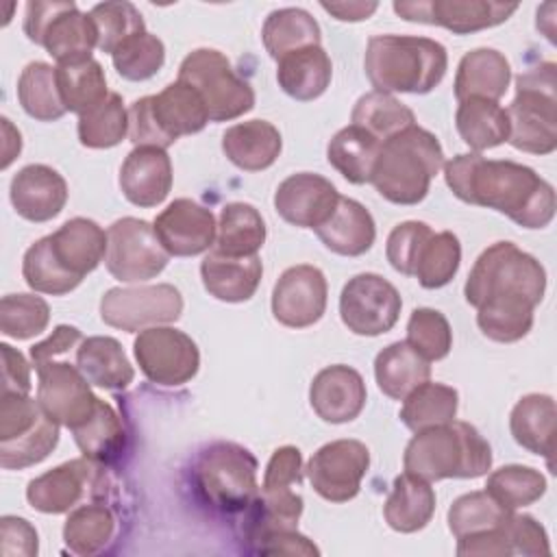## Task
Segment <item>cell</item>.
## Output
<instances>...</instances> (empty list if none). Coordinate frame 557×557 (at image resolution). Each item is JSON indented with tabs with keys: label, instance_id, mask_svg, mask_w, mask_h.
<instances>
[{
	"label": "cell",
	"instance_id": "cell-1",
	"mask_svg": "<svg viewBox=\"0 0 557 557\" xmlns=\"http://www.w3.org/2000/svg\"><path fill=\"white\" fill-rule=\"evenodd\" d=\"M444 178L459 200L505 213L522 228H544L555 218V189L529 165L463 152L444 163Z\"/></svg>",
	"mask_w": 557,
	"mask_h": 557
},
{
	"label": "cell",
	"instance_id": "cell-2",
	"mask_svg": "<svg viewBox=\"0 0 557 557\" xmlns=\"http://www.w3.org/2000/svg\"><path fill=\"white\" fill-rule=\"evenodd\" d=\"M363 70L374 91L429 94L446 70V48L429 37L376 35L368 39Z\"/></svg>",
	"mask_w": 557,
	"mask_h": 557
},
{
	"label": "cell",
	"instance_id": "cell-3",
	"mask_svg": "<svg viewBox=\"0 0 557 557\" xmlns=\"http://www.w3.org/2000/svg\"><path fill=\"white\" fill-rule=\"evenodd\" d=\"M403 466L429 483L476 479L492 468V448L470 422L453 420L418 431L405 448Z\"/></svg>",
	"mask_w": 557,
	"mask_h": 557
},
{
	"label": "cell",
	"instance_id": "cell-4",
	"mask_svg": "<svg viewBox=\"0 0 557 557\" xmlns=\"http://www.w3.org/2000/svg\"><path fill=\"white\" fill-rule=\"evenodd\" d=\"M442 168L444 150L437 137L413 124L381 144L370 183L394 205H418Z\"/></svg>",
	"mask_w": 557,
	"mask_h": 557
},
{
	"label": "cell",
	"instance_id": "cell-5",
	"mask_svg": "<svg viewBox=\"0 0 557 557\" xmlns=\"http://www.w3.org/2000/svg\"><path fill=\"white\" fill-rule=\"evenodd\" d=\"M209 122L200 94L176 78L163 91L135 100L128 109V139L135 146L168 148L183 135L200 133Z\"/></svg>",
	"mask_w": 557,
	"mask_h": 557
},
{
	"label": "cell",
	"instance_id": "cell-6",
	"mask_svg": "<svg viewBox=\"0 0 557 557\" xmlns=\"http://www.w3.org/2000/svg\"><path fill=\"white\" fill-rule=\"evenodd\" d=\"M557 65L540 63L516 78V98L507 107L509 144L531 154H550L557 148Z\"/></svg>",
	"mask_w": 557,
	"mask_h": 557
},
{
	"label": "cell",
	"instance_id": "cell-7",
	"mask_svg": "<svg viewBox=\"0 0 557 557\" xmlns=\"http://www.w3.org/2000/svg\"><path fill=\"white\" fill-rule=\"evenodd\" d=\"M194 487L211 509L244 513L259 494L257 459L235 442H215L194 463Z\"/></svg>",
	"mask_w": 557,
	"mask_h": 557
},
{
	"label": "cell",
	"instance_id": "cell-8",
	"mask_svg": "<svg viewBox=\"0 0 557 557\" xmlns=\"http://www.w3.org/2000/svg\"><path fill=\"white\" fill-rule=\"evenodd\" d=\"M546 292V270L529 252L513 242H496L487 246L474 261L463 294L472 307L492 296H524L540 305Z\"/></svg>",
	"mask_w": 557,
	"mask_h": 557
},
{
	"label": "cell",
	"instance_id": "cell-9",
	"mask_svg": "<svg viewBox=\"0 0 557 557\" xmlns=\"http://www.w3.org/2000/svg\"><path fill=\"white\" fill-rule=\"evenodd\" d=\"M59 422H54L28 394L0 396V466L24 470L44 461L59 444Z\"/></svg>",
	"mask_w": 557,
	"mask_h": 557
},
{
	"label": "cell",
	"instance_id": "cell-10",
	"mask_svg": "<svg viewBox=\"0 0 557 557\" xmlns=\"http://www.w3.org/2000/svg\"><path fill=\"white\" fill-rule=\"evenodd\" d=\"M24 33L33 44L46 48L57 63L91 59V50L98 46L89 13L70 0H30L24 11Z\"/></svg>",
	"mask_w": 557,
	"mask_h": 557
},
{
	"label": "cell",
	"instance_id": "cell-11",
	"mask_svg": "<svg viewBox=\"0 0 557 557\" xmlns=\"http://www.w3.org/2000/svg\"><path fill=\"white\" fill-rule=\"evenodd\" d=\"M178 81L191 85L200 94L209 122H228L255 107L250 83L235 74L231 61L220 50H191L181 61Z\"/></svg>",
	"mask_w": 557,
	"mask_h": 557
},
{
	"label": "cell",
	"instance_id": "cell-12",
	"mask_svg": "<svg viewBox=\"0 0 557 557\" xmlns=\"http://www.w3.org/2000/svg\"><path fill=\"white\" fill-rule=\"evenodd\" d=\"M181 313L183 296L170 283L111 287L100 300L102 322L126 333L176 322Z\"/></svg>",
	"mask_w": 557,
	"mask_h": 557
},
{
	"label": "cell",
	"instance_id": "cell-13",
	"mask_svg": "<svg viewBox=\"0 0 557 557\" xmlns=\"http://www.w3.org/2000/svg\"><path fill=\"white\" fill-rule=\"evenodd\" d=\"M168 261L170 255L150 222L122 218L107 228L104 263L113 278L122 283L148 281L161 274Z\"/></svg>",
	"mask_w": 557,
	"mask_h": 557
},
{
	"label": "cell",
	"instance_id": "cell-14",
	"mask_svg": "<svg viewBox=\"0 0 557 557\" xmlns=\"http://www.w3.org/2000/svg\"><path fill=\"white\" fill-rule=\"evenodd\" d=\"M133 352L144 376L157 385L176 387L191 381L200 368L196 342L172 326H150L139 331Z\"/></svg>",
	"mask_w": 557,
	"mask_h": 557
},
{
	"label": "cell",
	"instance_id": "cell-15",
	"mask_svg": "<svg viewBox=\"0 0 557 557\" xmlns=\"http://www.w3.org/2000/svg\"><path fill=\"white\" fill-rule=\"evenodd\" d=\"M403 298L398 289L374 272H363L344 285L339 294L342 322L355 335L376 337L394 329L400 318Z\"/></svg>",
	"mask_w": 557,
	"mask_h": 557
},
{
	"label": "cell",
	"instance_id": "cell-16",
	"mask_svg": "<svg viewBox=\"0 0 557 557\" xmlns=\"http://www.w3.org/2000/svg\"><path fill=\"white\" fill-rule=\"evenodd\" d=\"M370 468V450L359 440H335L320 446L307 461L305 474L311 487L329 503H348Z\"/></svg>",
	"mask_w": 557,
	"mask_h": 557
},
{
	"label": "cell",
	"instance_id": "cell-17",
	"mask_svg": "<svg viewBox=\"0 0 557 557\" xmlns=\"http://www.w3.org/2000/svg\"><path fill=\"white\" fill-rule=\"evenodd\" d=\"M392 7L407 22L435 24L455 35L498 26L518 11L516 2L494 0H403Z\"/></svg>",
	"mask_w": 557,
	"mask_h": 557
},
{
	"label": "cell",
	"instance_id": "cell-18",
	"mask_svg": "<svg viewBox=\"0 0 557 557\" xmlns=\"http://www.w3.org/2000/svg\"><path fill=\"white\" fill-rule=\"evenodd\" d=\"M35 370L37 400L54 422L72 431L94 413L100 398L91 392L89 381L76 366L48 359L37 363Z\"/></svg>",
	"mask_w": 557,
	"mask_h": 557
},
{
	"label": "cell",
	"instance_id": "cell-19",
	"mask_svg": "<svg viewBox=\"0 0 557 557\" xmlns=\"http://www.w3.org/2000/svg\"><path fill=\"white\" fill-rule=\"evenodd\" d=\"M98 463L83 457L65 461L39 476L26 487V500L41 513H65L78 507L87 496L96 498L102 476Z\"/></svg>",
	"mask_w": 557,
	"mask_h": 557
},
{
	"label": "cell",
	"instance_id": "cell-20",
	"mask_svg": "<svg viewBox=\"0 0 557 557\" xmlns=\"http://www.w3.org/2000/svg\"><path fill=\"white\" fill-rule=\"evenodd\" d=\"M329 285L320 268L300 263L287 268L272 289V313L289 329H307L326 311Z\"/></svg>",
	"mask_w": 557,
	"mask_h": 557
},
{
	"label": "cell",
	"instance_id": "cell-21",
	"mask_svg": "<svg viewBox=\"0 0 557 557\" xmlns=\"http://www.w3.org/2000/svg\"><path fill=\"white\" fill-rule=\"evenodd\" d=\"M161 246L172 257H196L215 244L213 213L191 198H176L152 222Z\"/></svg>",
	"mask_w": 557,
	"mask_h": 557
},
{
	"label": "cell",
	"instance_id": "cell-22",
	"mask_svg": "<svg viewBox=\"0 0 557 557\" xmlns=\"http://www.w3.org/2000/svg\"><path fill=\"white\" fill-rule=\"evenodd\" d=\"M339 194L335 185L313 172L287 176L274 191L276 213L292 226L318 228L335 211Z\"/></svg>",
	"mask_w": 557,
	"mask_h": 557
},
{
	"label": "cell",
	"instance_id": "cell-23",
	"mask_svg": "<svg viewBox=\"0 0 557 557\" xmlns=\"http://www.w3.org/2000/svg\"><path fill=\"white\" fill-rule=\"evenodd\" d=\"M363 376L344 363L322 368L309 387V403L315 416L331 424H344L355 420L366 407Z\"/></svg>",
	"mask_w": 557,
	"mask_h": 557
},
{
	"label": "cell",
	"instance_id": "cell-24",
	"mask_svg": "<svg viewBox=\"0 0 557 557\" xmlns=\"http://www.w3.org/2000/svg\"><path fill=\"white\" fill-rule=\"evenodd\" d=\"M15 213L28 222H48L57 218L67 202V183L50 165H24L9 187Z\"/></svg>",
	"mask_w": 557,
	"mask_h": 557
},
{
	"label": "cell",
	"instance_id": "cell-25",
	"mask_svg": "<svg viewBox=\"0 0 557 557\" xmlns=\"http://www.w3.org/2000/svg\"><path fill=\"white\" fill-rule=\"evenodd\" d=\"M124 198L141 209L161 205L172 189V161L163 148L135 146L120 168Z\"/></svg>",
	"mask_w": 557,
	"mask_h": 557
},
{
	"label": "cell",
	"instance_id": "cell-26",
	"mask_svg": "<svg viewBox=\"0 0 557 557\" xmlns=\"http://www.w3.org/2000/svg\"><path fill=\"white\" fill-rule=\"evenodd\" d=\"M263 265L257 255L252 257H228L209 250L200 263L202 285L209 296L222 302H244L250 300L261 283Z\"/></svg>",
	"mask_w": 557,
	"mask_h": 557
},
{
	"label": "cell",
	"instance_id": "cell-27",
	"mask_svg": "<svg viewBox=\"0 0 557 557\" xmlns=\"http://www.w3.org/2000/svg\"><path fill=\"white\" fill-rule=\"evenodd\" d=\"M50 246L57 261L83 281L104 259L107 233L89 218H72L50 235Z\"/></svg>",
	"mask_w": 557,
	"mask_h": 557
},
{
	"label": "cell",
	"instance_id": "cell-28",
	"mask_svg": "<svg viewBox=\"0 0 557 557\" xmlns=\"http://www.w3.org/2000/svg\"><path fill=\"white\" fill-rule=\"evenodd\" d=\"M320 242L335 255L359 257L368 252L376 237L372 213L357 200L339 196L335 211L315 228Z\"/></svg>",
	"mask_w": 557,
	"mask_h": 557
},
{
	"label": "cell",
	"instance_id": "cell-29",
	"mask_svg": "<svg viewBox=\"0 0 557 557\" xmlns=\"http://www.w3.org/2000/svg\"><path fill=\"white\" fill-rule=\"evenodd\" d=\"M283 148L278 128L268 120H248L233 124L222 135V150L226 159L246 172H261L270 168Z\"/></svg>",
	"mask_w": 557,
	"mask_h": 557
},
{
	"label": "cell",
	"instance_id": "cell-30",
	"mask_svg": "<svg viewBox=\"0 0 557 557\" xmlns=\"http://www.w3.org/2000/svg\"><path fill=\"white\" fill-rule=\"evenodd\" d=\"M511 81V65L494 48H476L461 57L455 76V98H485L498 102Z\"/></svg>",
	"mask_w": 557,
	"mask_h": 557
},
{
	"label": "cell",
	"instance_id": "cell-31",
	"mask_svg": "<svg viewBox=\"0 0 557 557\" xmlns=\"http://www.w3.org/2000/svg\"><path fill=\"white\" fill-rule=\"evenodd\" d=\"M333 78V65L322 46H307L278 59V87L294 100L309 102L320 98Z\"/></svg>",
	"mask_w": 557,
	"mask_h": 557
},
{
	"label": "cell",
	"instance_id": "cell-32",
	"mask_svg": "<svg viewBox=\"0 0 557 557\" xmlns=\"http://www.w3.org/2000/svg\"><path fill=\"white\" fill-rule=\"evenodd\" d=\"M76 368L89 385L104 389H124L135 379L122 344L109 335L85 337L76 348Z\"/></svg>",
	"mask_w": 557,
	"mask_h": 557
},
{
	"label": "cell",
	"instance_id": "cell-33",
	"mask_svg": "<svg viewBox=\"0 0 557 557\" xmlns=\"http://www.w3.org/2000/svg\"><path fill=\"white\" fill-rule=\"evenodd\" d=\"M433 513L435 492L431 483L411 472L398 474L383 505V516L389 529L398 533H416L431 522Z\"/></svg>",
	"mask_w": 557,
	"mask_h": 557
},
{
	"label": "cell",
	"instance_id": "cell-34",
	"mask_svg": "<svg viewBox=\"0 0 557 557\" xmlns=\"http://www.w3.org/2000/svg\"><path fill=\"white\" fill-rule=\"evenodd\" d=\"M555 418L557 407L548 394L522 396L509 416V429L516 444L550 461L555 442Z\"/></svg>",
	"mask_w": 557,
	"mask_h": 557
},
{
	"label": "cell",
	"instance_id": "cell-35",
	"mask_svg": "<svg viewBox=\"0 0 557 557\" xmlns=\"http://www.w3.org/2000/svg\"><path fill=\"white\" fill-rule=\"evenodd\" d=\"M374 379L385 396L403 400L411 389L431 379V366L407 342H394L376 355Z\"/></svg>",
	"mask_w": 557,
	"mask_h": 557
},
{
	"label": "cell",
	"instance_id": "cell-36",
	"mask_svg": "<svg viewBox=\"0 0 557 557\" xmlns=\"http://www.w3.org/2000/svg\"><path fill=\"white\" fill-rule=\"evenodd\" d=\"M455 126L459 137L463 139V144L470 146L472 152L496 148L509 139L507 109L485 98L459 100Z\"/></svg>",
	"mask_w": 557,
	"mask_h": 557
},
{
	"label": "cell",
	"instance_id": "cell-37",
	"mask_svg": "<svg viewBox=\"0 0 557 557\" xmlns=\"http://www.w3.org/2000/svg\"><path fill=\"white\" fill-rule=\"evenodd\" d=\"M72 435L83 457L96 461L98 466H109L117 461L126 446L122 420L115 409L102 398L98 400L94 413L83 424L72 429Z\"/></svg>",
	"mask_w": 557,
	"mask_h": 557
},
{
	"label": "cell",
	"instance_id": "cell-38",
	"mask_svg": "<svg viewBox=\"0 0 557 557\" xmlns=\"http://www.w3.org/2000/svg\"><path fill=\"white\" fill-rule=\"evenodd\" d=\"M379 150L381 141L376 137L350 124L331 137L326 146V159L348 183L363 185L372 178Z\"/></svg>",
	"mask_w": 557,
	"mask_h": 557
},
{
	"label": "cell",
	"instance_id": "cell-39",
	"mask_svg": "<svg viewBox=\"0 0 557 557\" xmlns=\"http://www.w3.org/2000/svg\"><path fill=\"white\" fill-rule=\"evenodd\" d=\"M261 39L272 59H283L285 54L307 48L320 46L322 33L315 17L298 7H285L272 11L261 28Z\"/></svg>",
	"mask_w": 557,
	"mask_h": 557
},
{
	"label": "cell",
	"instance_id": "cell-40",
	"mask_svg": "<svg viewBox=\"0 0 557 557\" xmlns=\"http://www.w3.org/2000/svg\"><path fill=\"white\" fill-rule=\"evenodd\" d=\"M265 242V222L248 202H228L218 220L215 250L228 257H252Z\"/></svg>",
	"mask_w": 557,
	"mask_h": 557
},
{
	"label": "cell",
	"instance_id": "cell-41",
	"mask_svg": "<svg viewBox=\"0 0 557 557\" xmlns=\"http://www.w3.org/2000/svg\"><path fill=\"white\" fill-rule=\"evenodd\" d=\"M535 307L524 296H492L476 307V324L492 342L511 344L531 331Z\"/></svg>",
	"mask_w": 557,
	"mask_h": 557
},
{
	"label": "cell",
	"instance_id": "cell-42",
	"mask_svg": "<svg viewBox=\"0 0 557 557\" xmlns=\"http://www.w3.org/2000/svg\"><path fill=\"white\" fill-rule=\"evenodd\" d=\"M457 405L459 394L455 387L424 381L403 398L400 420L409 431L418 433L431 426L453 422L457 416Z\"/></svg>",
	"mask_w": 557,
	"mask_h": 557
},
{
	"label": "cell",
	"instance_id": "cell-43",
	"mask_svg": "<svg viewBox=\"0 0 557 557\" xmlns=\"http://www.w3.org/2000/svg\"><path fill=\"white\" fill-rule=\"evenodd\" d=\"M57 85L65 111L87 113L107 96V76L102 65L91 57L72 63H57Z\"/></svg>",
	"mask_w": 557,
	"mask_h": 557
},
{
	"label": "cell",
	"instance_id": "cell-44",
	"mask_svg": "<svg viewBox=\"0 0 557 557\" xmlns=\"http://www.w3.org/2000/svg\"><path fill=\"white\" fill-rule=\"evenodd\" d=\"M115 535V516L102 503H85L67 513L63 540L74 555L87 557L104 550Z\"/></svg>",
	"mask_w": 557,
	"mask_h": 557
},
{
	"label": "cell",
	"instance_id": "cell-45",
	"mask_svg": "<svg viewBox=\"0 0 557 557\" xmlns=\"http://www.w3.org/2000/svg\"><path fill=\"white\" fill-rule=\"evenodd\" d=\"M17 100L22 109L39 120L54 122L65 115V104L57 85V70L46 61H30L17 81Z\"/></svg>",
	"mask_w": 557,
	"mask_h": 557
},
{
	"label": "cell",
	"instance_id": "cell-46",
	"mask_svg": "<svg viewBox=\"0 0 557 557\" xmlns=\"http://www.w3.org/2000/svg\"><path fill=\"white\" fill-rule=\"evenodd\" d=\"M350 120L355 126L368 131L381 144L416 124L413 111L407 104H403L396 96L385 91L363 94L355 102Z\"/></svg>",
	"mask_w": 557,
	"mask_h": 557
},
{
	"label": "cell",
	"instance_id": "cell-47",
	"mask_svg": "<svg viewBox=\"0 0 557 557\" xmlns=\"http://www.w3.org/2000/svg\"><path fill=\"white\" fill-rule=\"evenodd\" d=\"M485 492L505 511H516L520 507L533 505L546 492V479L540 470L529 466H503L487 476Z\"/></svg>",
	"mask_w": 557,
	"mask_h": 557
},
{
	"label": "cell",
	"instance_id": "cell-48",
	"mask_svg": "<svg viewBox=\"0 0 557 557\" xmlns=\"http://www.w3.org/2000/svg\"><path fill=\"white\" fill-rule=\"evenodd\" d=\"M78 141L87 148H113L128 135V111L122 96L109 91V96L87 113L78 115Z\"/></svg>",
	"mask_w": 557,
	"mask_h": 557
},
{
	"label": "cell",
	"instance_id": "cell-49",
	"mask_svg": "<svg viewBox=\"0 0 557 557\" xmlns=\"http://www.w3.org/2000/svg\"><path fill=\"white\" fill-rule=\"evenodd\" d=\"M22 276L26 285L39 294L63 296L81 285V278L72 276L54 257L50 246V235L37 239L22 261Z\"/></svg>",
	"mask_w": 557,
	"mask_h": 557
},
{
	"label": "cell",
	"instance_id": "cell-50",
	"mask_svg": "<svg viewBox=\"0 0 557 557\" xmlns=\"http://www.w3.org/2000/svg\"><path fill=\"white\" fill-rule=\"evenodd\" d=\"M461 263V244L455 233H433L424 244L413 276L424 289H437L448 285Z\"/></svg>",
	"mask_w": 557,
	"mask_h": 557
},
{
	"label": "cell",
	"instance_id": "cell-51",
	"mask_svg": "<svg viewBox=\"0 0 557 557\" xmlns=\"http://www.w3.org/2000/svg\"><path fill=\"white\" fill-rule=\"evenodd\" d=\"M98 33V48L113 54L126 39L146 30L144 17L131 2H100L89 11Z\"/></svg>",
	"mask_w": 557,
	"mask_h": 557
},
{
	"label": "cell",
	"instance_id": "cell-52",
	"mask_svg": "<svg viewBox=\"0 0 557 557\" xmlns=\"http://www.w3.org/2000/svg\"><path fill=\"white\" fill-rule=\"evenodd\" d=\"M115 72L126 81H148L152 78L165 61V46L163 41L144 30L126 39L113 54H111Z\"/></svg>",
	"mask_w": 557,
	"mask_h": 557
},
{
	"label": "cell",
	"instance_id": "cell-53",
	"mask_svg": "<svg viewBox=\"0 0 557 557\" xmlns=\"http://www.w3.org/2000/svg\"><path fill=\"white\" fill-rule=\"evenodd\" d=\"M50 307L35 294H7L0 300V331L13 339H30L46 331Z\"/></svg>",
	"mask_w": 557,
	"mask_h": 557
},
{
	"label": "cell",
	"instance_id": "cell-54",
	"mask_svg": "<svg viewBox=\"0 0 557 557\" xmlns=\"http://www.w3.org/2000/svg\"><path fill=\"white\" fill-rule=\"evenodd\" d=\"M405 342L426 361H440L453 348V331L442 311L418 307L409 315Z\"/></svg>",
	"mask_w": 557,
	"mask_h": 557
},
{
	"label": "cell",
	"instance_id": "cell-55",
	"mask_svg": "<svg viewBox=\"0 0 557 557\" xmlns=\"http://www.w3.org/2000/svg\"><path fill=\"white\" fill-rule=\"evenodd\" d=\"M505 513L507 511L500 509L485 490L468 492L453 500L448 509V529L455 537H463L500 524Z\"/></svg>",
	"mask_w": 557,
	"mask_h": 557
},
{
	"label": "cell",
	"instance_id": "cell-56",
	"mask_svg": "<svg viewBox=\"0 0 557 557\" xmlns=\"http://www.w3.org/2000/svg\"><path fill=\"white\" fill-rule=\"evenodd\" d=\"M431 235H433V231L426 222L407 220V222L396 224L392 228V233L387 237V246H385L389 265L405 276H413L420 252Z\"/></svg>",
	"mask_w": 557,
	"mask_h": 557
},
{
	"label": "cell",
	"instance_id": "cell-57",
	"mask_svg": "<svg viewBox=\"0 0 557 557\" xmlns=\"http://www.w3.org/2000/svg\"><path fill=\"white\" fill-rule=\"evenodd\" d=\"M505 527L513 546V555H527V557H540V555H550V544L546 529L529 513H516L507 511L505 516Z\"/></svg>",
	"mask_w": 557,
	"mask_h": 557
},
{
	"label": "cell",
	"instance_id": "cell-58",
	"mask_svg": "<svg viewBox=\"0 0 557 557\" xmlns=\"http://www.w3.org/2000/svg\"><path fill=\"white\" fill-rule=\"evenodd\" d=\"M302 455L296 446H281L272 453L261 490H287L302 483Z\"/></svg>",
	"mask_w": 557,
	"mask_h": 557
},
{
	"label": "cell",
	"instance_id": "cell-59",
	"mask_svg": "<svg viewBox=\"0 0 557 557\" xmlns=\"http://www.w3.org/2000/svg\"><path fill=\"white\" fill-rule=\"evenodd\" d=\"M507 516V513H505ZM457 555L470 557V555H487V557H511L513 546L505 527V518L500 524L476 531L463 537H457Z\"/></svg>",
	"mask_w": 557,
	"mask_h": 557
},
{
	"label": "cell",
	"instance_id": "cell-60",
	"mask_svg": "<svg viewBox=\"0 0 557 557\" xmlns=\"http://www.w3.org/2000/svg\"><path fill=\"white\" fill-rule=\"evenodd\" d=\"M250 553L257 555H318V546L296 529H281L257 537L250 544Z\"/></svg>",
	"mask_w": 557,
	"mask_h": 557
},
{
	"label": "cell",
	"instance_id": "cell-61",
	"mask_svg": "<svg viewBox=\"0 0 557 557\" xmlns=\"http://www.w3.org/2000/svg\"><path fill=\"white\" fill-rule=\"evenodd\" d=\"M0 540H2V555H37V531L35 527L17 516H2L0 518Z\"/></svg>",
	"mask_w": 557,
	"mask_h": 557
},
{
	"label": "cell",
	"instance_id": "cell-62",
	"mask_svg": "<svg viewBox=\"0 0 557 557\" xmlns=\"http://www.w3.org/2000/svg\"><path fill=\"white\" fill-rule=\"evenodd\" d=\"M2 355V392L28 394L30 392V366L20 350L9 344H0Z\"/></svg>",
	"mask_w": 557,
	"mask_h": 557
},
{
	"label": "cell",
	"instance_id": "cell-63",
	"mask_svg": "<svg viewBox=\"0 0 557 557\" xmlns=\"http://www.w3.org/2000/svg\"><path fill=\"white\" fill-rule=\"evenodd\" d=\"M83 342V335L76 326H70V324H59L44 342L30 346V359H33V366L37 363H44L48 359H54L63 352H67L70 348H74L76 344Z\"/></svg>",
	"mask_w": 557,
	"mask_h": 557
},
{
	"label": "cell",
	"instance_id": "cell-64",
	"mask_svg": "<svg viewBox=\"0 0 557 557\" xmlns=\"http://www.w3.org/2000/svg\"><path fill=\"white\" fill-rule=\"evenodd\" d=\"M322 9L342 22L368 20L379 4L376 2H322Z\"/></svg>",
	"mask_w": 557,
	"mask_h": 557
}]
</instances>
